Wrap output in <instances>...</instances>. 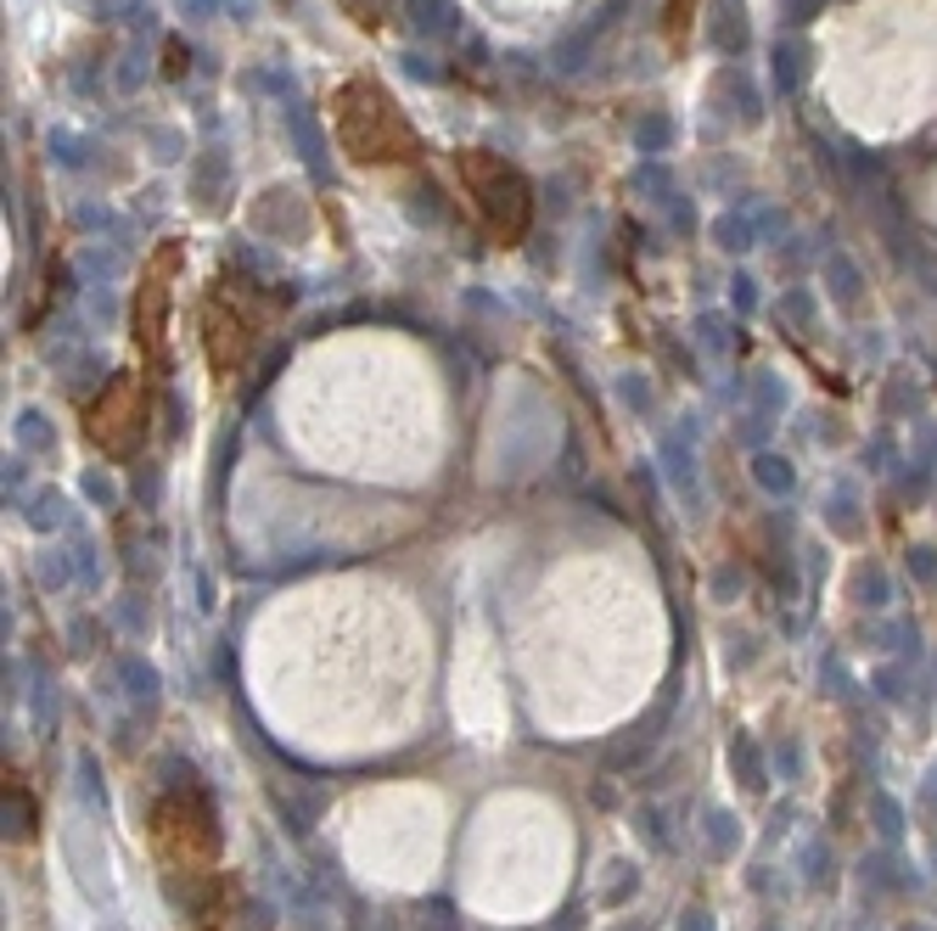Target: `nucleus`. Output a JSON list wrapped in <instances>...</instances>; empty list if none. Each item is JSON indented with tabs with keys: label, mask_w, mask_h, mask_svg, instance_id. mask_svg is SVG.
<instances>
[{
	"label": "nucleus",
	"mask_w": 937,
	"mask_h": 931,
	"mask_svg": "<svg viewBox=\"0 0 937 931\" xmlns=\"http://www.w3.org/2000/svg\"><path fill=\"white\" fill-rule=\"evenodd\" d=\"M152 830L192 876H203V865L219 854V819H214V803L197 786V775L175 769V780H168L163 797L152 803Z\"/></svg>",
	"instance_id": "nucleus-5"
},
{
	"label": "nucleus",
	"mask_w": 937,
	"mask_h": 931,
	"mask_svg": "<svg viewBox=\"0 0 937 931\" xmlns=\"http://www.w3.org/2000/svg\"><path fill=\"white\" fill-rule=\"evenodd\" d=\"M186 270V247L181 241H157L141 265L135 298H130V337H135V360L146 382L157 387L168 376V320H175V287Z\"/></svg>",
	"instance_id": "nucleus-4"
},
{
	"label": "nucleus",
	"mask_w": 937,
	"mask_h": 931,
	"mask_svg": "<svg viewBox=\"0 0 937 931\" xmlns=\"http://www.w3.org/2000/svg\"><path fill=\"white\" fill-rule=\"evenodd\" d=\"M287 314V298L270 292L265 281H253L247 270H219L203 287L197 303V331H203V360L214 382H236L253 360V349L265 343V331Z\"/></svg>",
	"instance_id": "nucleus-1"
},
{
	"label": "nucleus",
	"mask_w": 937,
	"mask_h": 931,
	"mask_svg": "<svg viewBox=\"0 0 937 931\" xmlns=\"http://www.w3.org/2000/svg\"><path fill=\"white\" fill-rule=\"evenodd\" d=\"M455 180L461 192L472 197L483 230L500 241V247H517L534 225V186L517 163H505L500 152L488 146H461L455 152Z\"/></svg>",
	"instance_id": "nucleus-3"
},
{
	"label": "nucleus",
	"mask_w": 937,
	"mask_h": 931,
	"mask_svg": "<svg viewBox=\"0 0 937 931\" xmlns=\"http://www.w3.org/2000/svg\"><path fill=\"white\" fill-rule=\"evenodd\" d=\"M331 107V135L343 146L349 163L360 168H399L421 157V135L404 118V107L393 102L388 84H377L371 73H349L337 91L326 96Z\"/></svg>",
	"instance_id": "nucleus-2"
},
{
	"label": "nucleus",
	"mask_w": 937,
	"mask_h": 931,
	"mask_svg": "<svg viewBox=\"0 0 937 931\" xmlns=\"http://www.w3.org/2000/svg\"><path fill=\"white\" fill-rule=\"evenodd\" d=\"M34 830V803L23 786H7V836H29Z\"/></svg>",
	"instance_id": "nucleus-8"
},
{
	"label": "nucleus",
	"mask_w": 937,
	"mask_h": 931,
	"mask_svg": "<svg viewBox=\"0 0 937 931\" xmlns=\"http://www.w3.org/2000/svg\"><path fill=\"white\" fill-rule=\"evenodd\" d=\"M146 421H152V382L146 371H119L84 410V438L91 449H102L107 461H130L146 438Z\"/></svg>",
	"instance_id": "nucleus-6"
},
{
	"label": "nucleus",
	"mask_w": 937,
	"mask_h": 931,
	"mask_svg": "<svg viewBox=\"0 0 937 931\" xmlns=\"http://www.w3.org/2000/svg\"><path fill=\"white\" fill-rule=\"evenodd\" d=\"M697 29V0H662V40L668 51H686Z\"/></svg>",
	"instance_id": "nucleus-7"
}]
</instances>
